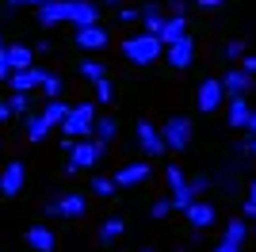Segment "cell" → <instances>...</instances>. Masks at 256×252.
Segmentation results:
<instances>
[{
    "mask_svg": "<svg viewBox=\"0 0 256 252\" xmlns=\"http://www.w3.org/2000/svg\"><path fill=\"white\" fill-rule=\"evenodd\" d=\"M188 188H192V195L199 199V195H206V191L214 188V180L206 176V172H199V176H188Z\"/></svg>",
    "mask_w": 256,
    "mask_h": 252,
    "instance_id": "d6a6232c",
    "label": "cell"
},
{
    "mask_svg": "<svg viewBox=\"0 0 256 252\" xmlns=\"http://www.w3.org/2000/svg\"><path fill=\"white\" fill-rule=\"evenodd\" d=\"M38 92L46 96V100H54V96H62L65 92V80L58 73H42V80H38Z\"/></svg>",
    "mask_w": 256,
    "mask_h": 252,
    "instance_id": "f1b7e54d",
    "label": "cell"
},
{
    "mask_svg": "<svg viewBox=\"0 0 256 252\" xmlns=\"http://www.w3.org/2000/svg\"><path fill=\"white\" fill-rule=\"evenodd\" d=\"M42 65H27V69H12L8 73V84H12V92H34L38 88V80H42Z\"/></svg>",
    "mask_w": 256,
    "mask_h": 252,
    "instance_id": "5bb4252c",
    "label": "cell"
},
{
    "mask_svg": "<svg viewBox=\"0 0 256 252\" xmlns=\"http://www.w3.org/2000/svg\"><path fill=\"white\" fill-rule=\"evenodd\" d=\"M214 252H241V244H230V241H222V244H218Z\"/></svg>",
    "mask_w": 256,
    "mask_h": 252,
    "instance_id": "7bdbcfd3",
    "label": "cell"
},
{
    "mask_svg": "<svg viewBox=\"0 0 256 252\" xmlns=\"http://www.w3.org/2000/svg\"><path fill=\"white\" fill-rule=\"evenodd\" d=\"M65 23H73V27L100 23V4H92V0H69V16H65Z\"/></svg>",
    "mask_w": 256,
    "mask_h": 252,
    "instance_id": "2e32d148",
    "label": "cell"
},
{
    "mask_svg": "<svg viewBox=\"0 0 256 252\" xmlns=\"http://www.w3.org/2000/svg\"><path fill=\"white\" fill-rule=\"evenodd\" d=\"M0 46H4V38H0Z\"/></svg>",
    "mask_w": 256,
    "mask_h": 252,
    "instance_id": "f907efd6",
    "label": "cell"
},
{
    "mask_svg": "<svg viewBox=\"0 0 256 252\" xmlns=\"http://www.w3.org/2000/svg\"><path fill=\"white\" fill-rule=\"evenodd\" d=\"M107 157V142L100 138H73L69 146V160H65V176H76V172H88Z\"/></svg>",
    "mask_w": 256,
    "mask_h": 252,
    "instance_id": "6da1fadb",
    "label": "cell"
},
{
    "mask_svg": "<svg viewBox=\"0 0 256 252\" xmlns=\"http://www.w3.org/2000/svg\"><path fill=\"white\" fill-rule=\"evenodd\" d=\"M92 134L100 138V142H115L118 138V122L111 115H96V126H92Z\"/></svg>",
    "mask_w": 256,
    "mask_h": 252,
    "instance_id": "d4e9b609",
    "label": "cell"
},
{
    "mask_svg": "<svg viewBox=\"0 0 256 252\" xmlns=\"http://www.w3.org/2000/svg\"><path fill=\"white\" fill-rule=\"evenodd\" d=\"M104 4H122V0H104Z\"/></svg>",
    "mask_w": 256,
    "mask_h": 252,
    "instance_id": "c3c4849f",
    "label": "cell"
},
{
    "mask_svg": "<svg viewBox=\"0 0 256 252\" xmlns=\"http://www.w3.org/2000/svg\"><path fill=\"white\" fill-rule=\"evenodd\" d=\"M23 184H27V168H23V160H8V164L0 168V195L16 199V195L23 191Z\"/></svg>",
    "mask_w": 256,
    "mask_h": 252,
    "instance_id": "9c48e42d",
    "label": "cell"
},
{
    "mask_svg": "<svg viewBox=\"0 0 256 252\" xmlns=\"http://www.w3.org/2000/svg\"><path fill=\"white\" fill-rule=\"evenodd\" d=\"M73 42L80 46V50H104V46H107V27H100V23H84V27H76Z\"/></svg>",
    "mask_w": 256,
    "mask_h": 252,
    "instance_id": "9a60e30c",
    "label": "cell"
},
{
    "mask_svg": "<svg viewBox=\"0 0 256 252\" xmlns=\"http://www.w3.org/2000/svg\"><path fill=\"white\" fill-rule=\"evenodd\" d=\"M245 50H248L245 38H230V42L222 46V58H226V62H241V54H245Z\"/></svg>",
    "mask_w": 256,
    "mask_h": 252,
    "instance_id": "836d02e7",
    "label": "cell"
},
{
    "mask_svg": "<svg viewBox=\"0 0 256 252\" xmlns=\"http://www.w3.org/2000/svg\"><path fill=\"white\" fill-rule=\"evenodd\" d=\"M96 84V104H111V100H115V84H111V76H100V80H92Z\"/></svg>",
    "mask_w": 256,
    "mask_h": 252,
    "instance_id": "4dcf8cb0",
    "label": "cell"
},
{
    "mask_svg": "<svg viewBox=\"0 0 256 252\" xmlns=\"http://www.w3.org/2000/svg\"><path fill=\"white\" fill-rule=\"evenodd\" d=\"M192 0H168V16H188Z\"/></svg>",
    "mask_w": 256,
    "mask_h": 252,
    "instance_id": "8d00e7d4",
    "label": "cell"
},
{
    "mask_svg": "<svg viewBox=\"0 0 256 252\" xmlns=\"http://www.w3.org/2000/svg\"><path fill=\"white\" fill-rule=\"evenodd\" d=\"M172 210H176V206H172V199H157V202L150 206V218H168Z\"/></svg>",
    "mask_w": 256,
    "mask_h": 252,
    "instance_id": "e575fe53",
    "label": "cell"
},
{
    "mask_svg": "<svg viewBox=\"0 0 256 252\" xmlns=\"http://www.w3.org/2000/svg\"><path fill=\"white\" fill-rule=\"evenodd\" d=\"M245 237H248L245 218H230V226L222 230V241H230V244H245Z\"/></svg>",
    "mask_w": 256,
    "mask_h": 252,
    "instance_id": "484cf974",
    "label": "cell"
},
{
    "mask_svg": "<svg viewBox=\"0 0 256 252\" xmlns=\"http://www.w3.org/2000/svg\"><path fill=\"white\" fill-rule=\"evenodd\" d=\"M12 8H20V4H38V0H8Z\"/></svg>",
    "mask_w": 256,
    "mask_h": 252,
    "instance_id": "bcb514c9",
    "label": "cell"
},
{
    "mask_svg": "<svg viewBox=\"0 0 256 252\" xmlns=\"http://www.w3.org/2000/svg\"><path fill=\"white\" fill-rule=\"evenodd\" d=\"M27 244H31L34 252H54L58 248V237H54L46 226H31V230H27Z\"/></svg>",
    "mask_w": 256,
    "mask_h": 252,
    "instance_id": "ffe728a7",
    "label": "cell"
},
{
    "mask_svg": "<svg viewBox=\"0 0 256 252\" xmlns=\"http://www.w3.org/2000/svg\"><path fill=\"white\" fill-rule=\"evenodd\" d=\"M34 12H38V23H42V27H58V23H65V16H69V0H46V4H34Z\"/></svg>",
    "mask_w": 256,
    "mask_h": 252,
    "instance_id": "e0dca14e",
    "label": "cell"
},
{
    "mask_svg": "<svg viewBox=\"0 0 256 252\" xmlns=\"http://www.w3.org/2000/svg\"><path fill=\"white\" fill-rule=\"evenodd\" d=\"M138 252H153V248H138Z\"/></svg>",
    "mask_w": 256,
    "mask_h": 252,
    "instance_id": "681fc988",
    "label": "cell"
},
{
    "mask_svg": "<svg viewBox=\"0 0 256 252\" xmlns=\"http://www.w3.org/2000/svg\"><path fill=\"white\" fill-rule=\"evenodd\" d=\"M84 210H88V199H84V195L65 191V195H58V199L46 206V214H50V218H80Z\"/></svg>",
    "mask_w": 256,
    "mask_h": 252,
    "instance_id": "ba28073f",
    "label": "cell"
},
{
    "mask_svg": "<svg viewBox=\"0 0 256 252\" xmlns=\"http://www.w3.org/2000/svg\"><path fill=\"white\" fill-rule=\"evenodd\" d=\"M76 73L84 76V80H100V76H107V65L100 58H84V62L76 65Z\"/></svg>",
    "mask_w": 256,
    "mask_h": 252,
    "instance_id": "83f0119b",
    "label": "cell"
},
{
    "mask_svg": "<svg viewBox=\"0 0 256 252\" xmlns=\"http://www.w3.org/2000/svg\"><path fill=\"white\" fill-rule=\"evenodd\" d=\"M180 34H188V16H168V12H164V23H160L157 38L168 46V42H172V38H180Z\"/></svg>",
    "mask_w": 256,
    "mask_h": 252,
    "instance_id": "d6986e66",
    "label": "cell"
},
{
    "mask_svg": "<svg viewBox=\"0 0 256 252\" xmlns=\"http://www.w3.org/2000/svg\"><path fill=\"white\" fill-rule=\"evenodd\" d=\"M252 107H248V96H230V126L234 130H245Z\"/></svg>",
    "mask_w": 256,
    "mask_h": 252,
    "instance_id": "44dd1931",
    "label": "cell"
},
{
    "mask_svg": "<svg viewBox=\"0 0 256 252\" xmlns=\"http://www.w3.org/2000/svg\"><path fill=\"white\" fill-rule=\"evenodd\" d=\"M180 252H184V248H180Z\"/></svg>",
    "mask_w": 256,
    "mask_h": 252,
    "instance_id": "816d5d0a",
    "label": "cell"
},
{
    "mask_svg": "<svg viewBox=\"0 0 256 252\" xmlns=\"http://www.w3.org/2000/svg\"><path fill=\"white\" fill-rule=\"evenodd\" d=\"M122 233H126V222H122V218H107L104 226L96 230V237H100V244H111V241H118Z\"/></svg>",
    "mask_w": 256,
    "mask_h": 252,
    "instance_id": "cb8c5ba5",
    "label": "cell"
},
{
    "mask_svg": "<svg viewBox=\"0 0 256 252\" xmlns=\"http://www.w3.org/2000/svg\"><path fill=\"white\" fill-rule=\"evenodd\" d=\"M222 100H226V92H222V80H218V76H206V80L195 88V104H199L203 115H214V111L222 107Z\"/></svg>",
    "mask_w": 256,
    "mask_h": 252,
    "instance_id": "52a82bcc",
    "label": "cell"
},
{
    "mask_svg": "<svg viewBox=\"0 0 256 252\" xmlns=\"http://www.w3.org/2000/svg\"><path fill=\"white\" fill-rule=\"evenodd\" d=\"M134 142L146 157H164V138H160V126H153L150 118H138V130H134Z\"/></svg>",
    "mask_w": 256,
    "mask_h": 252,
    "instance_id": "5b68a950",
    "label": "cell"
},
{
    "mask_svg": "<svg viewBox=\"0 0 256 252\" xmlns=\"http://www.w3.org/2000/svg\"><path fill=\"white\" fill-rule=\"evenodd\" d=\"M184 214H188V222H192V230H210L214 226V218H218V210L210 206V202H203V199H192L188 206H184Z\"/></svg>",
    "mask_w": 256,
    "mask_h": 252,
    "instance_id": "7c38bea8",
    "label": "cell"
},
{
    "mask_svg": "<svg viewBox=\"0 0 256 252\" xmlns=\"http://www.w3.org/2000/svg\"><path fill=\"white\" fill-rule=\"evenodd\" d=\"M245 130H248V134H256V111H252V115H248V122H245Z\"/></svg>",
    "mask_w": 256,
    "mask_h": 252,
    "instance_id": "f6af8a7d",
    "label": "cell"
},
{
    "mask_svg": "<svg viewBox=\"0 0 256 252\" xmlns=\"http://www.w3.org/2000/svg\"><path fill=\"white\" fill-rule=\"evenodd\" d=\"M164 54V42L157 38V34L142 31V34H130L126 42H122V58H126L130 65H153Z\"/></svg>",
    "mask_w": 256,
    "mask_h": 252,
    "instance_id": "7a4b0ae2",
    "label": "cell"
},
{
    "mask_svg": "<svg viewBox=\"0 0 256 252\" xmlns=\"http://www.w3.org/2000/svg\"><path fill=\"white\" fill-rule=\"evenodd\" d=\"M237 153H252L256 157V134H248L245 142H237Z\"/></svg>",
    "mask_w": 256,
    "mask_h": 252,
    "instance_id": "74e56055",
    "label": "cell"
},
{
    "mask_svg": "<svg viewBox=\"0 0 256 252\" xmlns=\"http://www.w3.org/2000/svg\"><path fill=\"white\" fill-rule=\"evenodd\" d=\"M115 180H111V176H96V180H92V195H100V199H111V195H115Z\"/></svg>",
    "mask_w": 256,
    "mask_h": 252,
    "instance_id": "1f68e13d",
    "label": "cell"
},
{
    "mask_svg": "<svg viewBox=\"0 0 256 252\" xmlns=\"http://www.w3.org/2000/svg\"><path fill=\"white\" fill-rule=\"evenodd\" d=\"M164 184H168V199H172V206H176V210H184L188 202L195 199L192 188H188V176H184V168L168 164V168H164Z\"/></svg>",
    "mask_w": 256,
    "mask_h": 252,
    "instance_id": "8992f818",
    "label": "cell"
},
{
    "mask_svg": "<svg viewBox=\"0 0 256 252\" xmlns=\"http://www.w3.org/2000/svg\"><path fill=\"white\" fill-rule=\"evenodd\" d=\"M4 54H8V65H12V69H27V65H34V50H31V46H23V42L4 46Z\"/></svg>",
    "mask_w": 256,
    "mask_h": 252,
    "instance_id": "7402d4cb",
    "label": "cell"
},
{
    "mask_svg": "<svg viewBox=\"0 0 256 252\" xmlns=\"http://www.w3.org/2000/svg\"><path fill=\"white\" fill-rule=\"evenodd\" d=\"M164 54H168L172 69H188V65L195 62V38L192 34H180V38H172L168 46H164Z\"/></svg>",
    "mask_w": 256,
    "mask_h": 252,
    "instance_id": "30bf717a",
    "label": "cell"
},
{
    "mask_svg": "<svg viewBox=\"0 0 256 252\" xmlns=\"http://www.w3.org/2000/svg\"><path fill=\"white\" fill-rule=\"evenodd\" d=\"M96 104H76L65 111L62 118V134L65 138H92V126H96Z\"/></svg>",
    "mask_w": 256,
    "mask_h": 252,
    "instance_id": "3957f363",
    "label": "cell"
},
{
    "mask_svg": "<svg viewBox=\"0 0 256 252\" xmlns=\"http://www.w3.org/2000/svg\"><path fill=\"white\" fill-rule=\"evenodd\" d=\"M65 111H69V104H65L62 96H54V100H46V107H42V111H38V115H42V122H46V126H50V130H54V126H62Z\"/></svg>",
    "mask_w": 256,
    "mask_h": 252,
    "instance_id": "603a6c76",
    "label": "cell"
},
{
    "mask_svg": "<svg viewBox=\"0 0 256 252\" xmlns=\"http://www.w3.org/2000/svg\"><path fill=\"white\" fill-rule=\"evenodd\" d=\"M218 80H222V92H226V100H230V96H248V88H252V76H248L245 69H241V65L226 69V73L218 76Z\"/></svg>",
    "mask_w": 256,
    "mask_h": 252,
    "instance_id": "8fae6325",
    "label": "cell"
},
{
    "mask_svg": "<svg viewBox=\"0 0 256 252\" xmlns=\"http://www.w3.org/2000/svg\"><path fill=\"white\" fill-rule=\"evenodd\" d=\"M118 20H122V23H134V20H138V8H118Z\"/></svg>",
    "mask_w": 256,
    "mask_h": 252,
    "instance_id": "ab89813d",
    "label": "cell"
},
{
    "mask_svg": "<svg viewBox=\"0 0 256 252\" xmlns=\"http://www.w3.org/2000/svg\"><path fill=\"white\" fill-rule=\"evenodd\" d=\"M8 111L23 118L27 111H31V92H12V96H8Z\"/></svg>",
    "mask_w": 256,
    "mask_h": 252,
    "instance_id": "f546056e",
    "label": "cell"
},
{
    "mask_svg": "<svg viewBox=\"0 0 256 252\" xmlns=\"http://www.w3.org/2000/svg\"><path fill=\"white\" fill-rule=\"evenodd\" d=\"M248 199L256 202V180H252V184H248Z\"/></svg>",
    "mask_w": 256,
    "mask_h": 252,
    "instance_id": "7dc6e473",
    "label": "cell"
},
{
    "mask_svg": "<svg viewBox=\"0 0 256 252\" xmlns=\"http://www.w3.org/2000/svg\"><path fill=\"white\" fill-rule=\"evenodd\" d=\"M237 65H241V69H245V73H248V76H252V80H256V54H248V50H245V54H241V62H237Z\"/></svg>",
    "mask_w": 256,
    "mask_h": 252,
    "instance_id": "d590c367",
    "label": "cell"
},
{
    "mask_svg": "<svg viewBox=\"0 0 256 252\" xmlns=\"http://www.w3.org/2000/svg\"><path fill=\"white\" fill-rule=\"evenodd\" d=\"M27 142H46V134H50V126L42 122V115H31V111H27Z\"/></svg>",
    "mask_w": 256,
    "mask_h": 252,
    "instance_id": "4316f807",
    "label": "cell"
},
{
    "mask_svg": "<svg viewBox=\"0 0 256 252\" xmlns=\"http://www.w3.org/2000/svg\"><path fill=\"white\" fill-rule=\"evenodd\" d=\"M138 20H142V31L157 34V31H160V23H164V4H160V0H150V4H142Z\"/></svg>",
    "mask_w": 256,
    "mask_h": 252,
    "instance_id": "ac0fdd59",
    "label": "cell"
},
{
    "mask_svg": "<svg viewBox=\"0 0 256 252\" xmlns=\"http://www.w3.org/2000/svg\"><path fill=\"white\" fill-rule=\"evenodd\" d=\"M241 214H245V218H256V202H252V199H245V206H241Z\"/></svg>",
    "mask_w": 256,
    "mask_h": 252,
    "instance_id": "b9f144b4",
    "label": "cell"
},
{
    "mask_svg": "<svg viewBox=\"0 0 256 252\" xmlns=\"http://www.w3.org/2000/svg\"><path fill=\"white\" fill-rule=\"evenodd\" d=\"M12 65H8V54H4V46H0V80H8Z\"/></svg>",
    "mask_w": 256,
    "mask_h": 252,
    "instance_id": "f35d334b",
    "label": "cell"
},
{
    "mask_svg": "<svg viewBox=\"0 0 256 252\" xmlns=\"http://www.w3.org/2000/svg\"><path fill=\"white\" fill-rule=\"evenodd\" d=\"M160 138H164V149L172 153H188L192 149V138H195V126L188 115H172L168 122L160 126Z\"/></svg>",
    "mask_w": 256,
    "mask_h": 252,
    "instance_id": "277c9868",
    "label": "cell"
},
{
    "mask_svg": "<svg viewBox=\"0 0 256 252\" xmlns=\"http://www.w3.org/2000/svg\"><path fill=\"white\" fill-rule=\"evenodd\" d=\"M195 4H199V8H203V12H214V8H222L226 0H195Z\"/></svg>",
    "mask_w": 256,
    "mask_h": 252,
    "instance_id": "60d3db41",
    "label": "cell"
},
{
    "mask_svg": "<svg viewBox=\"0 0 256 252\" xmlns=\"http://www.w3.org/2000/svg\"><path fill=\"white\" fill-rule=\"evenodd\" d=\"M111 180H115V188H138V184L150 180V164H146V160H130V164H122Z\"/></svg>",
    "mask_w": 256,
    "mask_h": 252,
    "instance_id": "4fadbf2b",
    "label": "cell"
},
{
    "mask_svg": "<svg viewBox=\"0 0 256 252\" xmlns=\"http://www.w3.org/2000/svg\"><path fill=\"white\" fill-rule=\"evenodd\" d=\"M12 118V111H8V100H0V122H8Z\"/></svg>",
    "mask_w": 256,
    "mask_h": 252,
    "instance_id": "ee69618b",
    "label": "cell"
}]
</instances>
